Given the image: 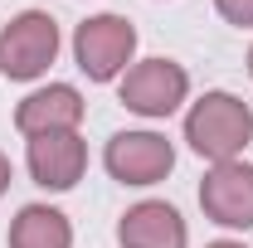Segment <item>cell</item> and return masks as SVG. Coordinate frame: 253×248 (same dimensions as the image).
Instances as JSON below:
<instances>
[{
	"instance_id": "obj_14",
	"label": "cell",
	"mask_w": 253,
	"mask_h": 248,
	"mask_svg": "<svg viewBox=\"0 0 253 248\" xmlns=\"http://www.w3.org/2000/svg\"><path fill=\"white\" fill-rule=\"evenodd\" d=\"M249 73H253V49H249Z\"/></svg>"
},
{
	"instance_id": "obj_11",
	"label": "cell",
	"mask_w": 253,
	"mask_h": 248,
	"mask_svg": "<svg viewBox=\"0 0 253 248\" xmlns=\"http://www.w3.org/2000/svg\"><path fill=\"white\" fill-rule=\"evenodd\" d=\"M229 25H253V0H214Z\"/></svg>"
},
{
	"instance_id": "obj_10",
	"label": "cell",
	"mask_w": 253,
	"mask_h": 248,
	"mask_svg": "<svg viewBox=\"0 0 253 248\" xmlns=\"http://www.w3.org/2000/svg\"><path fill=\"white\" fill-rule=\"evenodd\" d=\"M68 244H73V229L49 205H25L10 224V248H68Z\"/></svg>"
},
{
	"instance_id": "obj_6",
	"label": "cell",
	"mask_w": 253,
	"mask_h": 248,
	"mask_svg": "<svg viewBox=\"0 0 253 248\" xmlns=\"http://www.w3.org/2000/svg\"><path fill=\"white\" fill-rule=\"evenodd\" d=\"M200 205L224 229H249L253 224V165H244V161H219L205 175V185H200Z\"/></svg>"
},
{
	"instance_id": "obj_3",
	"label": "cell",
	"mask_w": 253,
	"mask_h": 248,
	"mask_svg": "<svg viewBox=\"0 0 253 248\" xmlns=\"http://www.w3.org/2000/svg\"><path fill=\"white\" fill-rule=\"evenodd\" d=\"M131 49H136V30H131V20H122V15H97L88 25H78V34H73L78 68L93 83L117 78L126 68V59H131Z\"/></svg>"
},
{
	"instance_id": "obj_2",
	"label": "cell",
	"mask_w": 253,
	"mask_h": 248,
	"mask_svg": "<svg viewBox=\"0 0 253 248\" xmlns=\"http://www.w3.org/2000/svg\"><path fill=\"white\" fill-rule=\"evenodd\" d=\"M54 54H59V25L44 10H25L0 30V73L15 83L39 78L54 63Z\"/></svg>"
},
{
	"instance_id": "obj_13",
	"label": "cell",
	"mask_w": 253,
	"mask_h": 248,
	"mask_svg": "<svg viewBox=\"0 0 253 248\" xmlns=\"http://www.w3.org/2000/svg\"><path fill=\"white\" fill-rule=\"evenodd\" d=\"M210 248H244V244H210Z\"/></svg>"
},
{
	"instance_id": "obj_12",
	"label": "cell",
	"mask_w": 253,
	"mask_h": 248,
	"mask_svg": "<svg viewBox=\"0 0 253 248\" xmlns=\"http://www.w3.org/2000/svg\"><path fill=\"white\" fill-rule=\"evenodd\" d=\"M5 190H10V161L0 156V195H5Z\"/></svg>"
},
{
	"instance_id": "obj_5",
	"label": "cell",
	"mask_w": 253,
	"mask_h": 248,
	"mask_svg": "<svg viewBox=\"0 0 253 248\" xmlns=\"http://www.w3.org/2000/svg\"><path fill=\"white\" fill-rule=\"evenodd\" d=\"M185 68L170 59H146L136 63V68H126L122 78V102L131 112H141V117H166V112H175L180 102H185Z\"/></svg>"
},
{
	"instance_id": "obj_9",
	"label": "cell",
	"mask_w": 253,
	"mask_h": 248,
	"mask_svg": "<svg viewBox=\"0 0 253 248\" xmlns=\"http://www.w3.org/2000/svg\"><path fill=\"white\" fill-rule=\"evenodd\" d=\"M83 117V97L78 88H68V83H54V88H39L20 102V112H15V126L25 131V136H44V131H73Z\"/></svg>"
},
{
	"instance_id": "obj_1",
	"label": "cell",
	"mask_w": 253,
	"mask_h": 248,
	"mask_svg": "<svg viewBox=\"0 0 253 248\" xmlns=\"http://www.w3.org/2000/svg\"><path fill=\"white\" fill-rule=\"evenodd\" d=\"M249 136H253V112L234 93H205L185 117V141L200 156H210L214 165L234 161L249 146Z\"/></svg>"
},
{
	"instance_id": "obj_8",
	"label": "cell",
	"mask_w": 253,
	"mask_h": 248,
	"mask_svg": "<svg viewBox=\"0 0 253 248\" xmlns=\"http://www.w3.org/2000/svg\"><path fill=\"white\" fill-rule=\"evenodd\" d=\"M117 239L122 248H185V219L166 200H141L136 209L122 214Z\"/></svg>"
},
{
	"instance_id": "obj_4",
	"label": "cell",
	"mask_w": 253,
	"mask_h": 248,
	"mask_svg": "<svg viewBox=\"0 0 253 248\" xmlns=\"http://www.w3.org/2000/svg\"><path fill=\"white\" fill-rule=\"evenodd\" d=\"M107 170L122 180V185H156L170 175V165H175V151H170V141L156 136V131H117L112 141H107Z\"/></svg>"
},
{
	"instance_id": "obj_7",
	"label": "cell",
	"mask_w": 253,
	"mask_h": 248,
	"mask_svg": "<svg viewBox=\"0 0 253 248\" xmlns=\"http://www.w3.org/2000/svg\"><path fill=\"white\" fill-rule=\"evenodd\" d=\"M88 165V146L78 141V131H44L30 136V175L44 190H68L83 180Z\"/></svg>"
}]
</instances>
